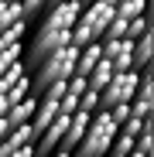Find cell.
I'll use <instances>...</instances> for the list:
<instances>
[{"label":"cell","mask_w":154,"mask_h":157,"mask_svg":"<svg viewBox=\"0 0 154 157\" xmlns=\"http://www.w3.org/2000/svg\"><path fill=\"white\" fill-rule=\"evenodd\" d=\"M82 4L79 0H58L55 7H51L41 21H38V31L31 38V65H38L41 58H48L51 51L58 48H69V34H72V24L79 17Z\"/></svg>","instance_id":"1"},{"label":"cell","mask_w":154,"mask_h":157,"mask_svg":"<svg viewBox=\"0 0 154 157\" xmlns=\"http://www.w3.org/2000/svg\"><path fill=\"white\" fill-rule=\"evenodd\" d=\"M113 21V0H96V4L82 7L79 17L72 24V34H69V44L72 48H86V44H99L103 34H106Z\"/></svg>","instance_id":"2"},{"label":"cell","mask_w":154,"mask_h":157,"mask_svg":"<svg viewBox=\"0 0 154 157\" xmlns=\"http://www.w3.org/2000/svg\"><path fill=\"white\" fill-rule=\"evenodd\" d=\"M75 55H79V48H58V51H51L48 58L38 62V75L31 78V96L45 92L48 86H55V82H69V78L75 75Z\"/></svg>","instance_id":"3"},{"label":"cell","mask_w":154,"mask_h":157,"mask_svg":"<svg viewBox=\"0 0 154 157\" xmlns=\"http://www.w3.org/2000/svg\"><path fill=\"white\" fill-rule=\"evenodd\" d=\"M116 137V123L110 120L106 109H96L93 120H89V130L86 137L79 140V147L72 150V157H106L110 154V144Z\"/></svg>","instance_id":"4"},{"label":"cell","mask_w":154,"mask_h":157,"mask_svg":"<svg viewBox=\"0 0 154 157\" xmlns=\"http://www.w3.org/2000/svg\"><path fill=\"white\" fill-rule=\"evenodd\" d=\"M134 92H137V72H116V75L110 78V86L99 92V109L130 106Z\"/></svg>","instance_id":"5"},{"label":"cell","mask_w":154,"mask_h":157,"mask_svg":"<svg viewBox=\"0 0 154 157\" xmlns=\"http://www.w3.org/2000/svg\"><path fill=\"white\" fill-rule=\"evenodd\" d=\"M130 41L120 38V41H99V51H103V58H106L113 65V72H134L130 68Z\"/></svg>","instance_id":"6"},{"label":"cell","mask_w":154,"mask_h":157,"mask_svg":"<svg viewBox=\"0 0 154 157\" xmlns=\"http://www.w3.org/2000/svg\"><path fill=\"white\" fill-rule=\"evenodd\" d=\"M34 109H38V96H28L24 102H17V106H10L7 109V126L14 130V126H28L31 123V116H34Z\"/></svg>","instance_id":"7"},{"label":"cell","mask_w":154,"mask_h":157,"mask_svg":"<svg viewBox=\"0 0 154 157\" xmlns=\"http://www.w3.org/2000/svg\"><path fill=\"white\" fill-rule=\"evenodd\" d=\"M99 58H103V51H99V44H86V48H79V55H75V75H89L96 65H99Z\"/></svg>","instance_id":"8"},{"label":"cell","mask_w":154,"mask_h":157,"mask_svg":"<svg viewBox=\"0 0 154 157\" xmlns=\"http://www.w3.org/2000/svg\"><path fill=\"white\" fill-rule=\"evenodd\" d=\"M113 75H116V72H113V65H110L106 58H99V65L86 75V86H89L93 92H103V89L110 86V78H113Z\"/></svg>","instance_id":"9"},{"label":"cell","mask_w":154,"mask_h":157,"mask_svg":"<svg viewBox=\"0 0 154 157\" xmlns=\"http://www.w3.org/2000/svg\"><path fill=\"white\" fill-rule=\"evenodd\" d=\"M151 7H147V0H116L113 4V17L120 21H134V17H144Z\"/></svg>","instance_id":"10"},{"label":"cell","mask_w":154,"mask_h":157,"mask_svg":"<svg viewBox=\"0 0 154 157\" xmlns=\"http://www.w3.org/2000/svg\"><path fill=\"white\" fill-rule=\"evenodd\" d=\"M31 96V75H24V78H17V82L4 92V99H7V106H17V102H24Z\"/></svg>","instance_id":"11"},{"label":"cell","mask_w":154,"mask_h":157,"mask_svg":"<svg viewBox=\"0 0 154 157\" xmlns=\"http://www.w3.org/2000/svg\"><path fill=\"white\" fill-rule=\"evenodd\" d=\"M24 75H28V62L21 58V62H14V65H10L4 75H0V96H4V92H7V89L17 82V78H24Z\"/></svg>","instance_id":"12"},{"label":"cell","mask_w":154,"mask_h":157,"mask_svg":"<svg viewBox=\"0 0 154 157\" xmlns=\"http://www.w3.org/2000/svg\"><path fill=\"white\" fill-rule=\"evenodd\" d=\"M144 34H151V10L144 14V17H134V21H127V41H137V38H144Z\"/></svg>","instance_id":"13"},{"label":"cell","mask_w":154,"mask_h":157,"mask_svg":"<svg viewBox=\"0 0 154 157\" xmlns=\"http://www.w3.org/2000/svg\"><path fill=\"white\" fill-rule=\"evenodd\" d=\"M151 147H154V123L147 120V123H144V130L137 133V140H134V150H137V154H147V157H151Z\"/></svg>","instance_id":"14"},{"label":"cell","mask_w":154,"mask_h":157,"mask_svg":"<svg viewBox=\"0 0 154 157\" xmlns=\"http://www.w3.org/2000/svg\"><path fill=\"white\" fill-rule=\"evenodd\" d=\"M154 109V99H130V116L134 120H151Z\"/></svg>","instance_id":"15"},{"label":"cell","mask_w":154,"mask_h":157,"mask_svg":"<svg viewBox=\"0 0 154 157\" xmlns=\"http://www.w3.org/2000/svg\"><path fill=\"white\" fill-rule=\"evenodd\" d=\"M144 123H147V120H134V116H130V120H127V123L116 130V133H120V137H127V140H137V133L144 130Z\"/></svg>","instance_id":"16"},{"label":"cell","mask_w":154,"mask_h":157,"mask_svg":"<svg viewBox=\"0 0 154 157\" xmlns=\"http://www.w3.org/2000/svg\"><path fill=\"white\" fill-rule=\"evenodd\" d=\"M130 150H134V140H127V137H120V133L113 137V144H110V154H113V157H127Z\"/></svg>","instance_id":"17"},{"label":"cell","mask_w":154,"mask_h":157,"mask_svg":"<svg viewBox=\"0 0 154 157\" xmlns=\"http://www.w3.org/2000/svg\"><path fill=\"white\" fill-rule=\"evenodd\" d=\"M86 89H89V86H86V78H82V75H72L69 82H65V96H75V99H79Z\"/></svg>","instance_id":"18"},{"label":"cell","mask_w":154,"mask_h":157,"mask_svg":"<svg viewBox=\"0 0 154 157\" xmlns=\"http://www.w3.org/2000/svg\"><path fill=\"white\" fill-rule=\"evenodd\" d=\"M7 109H10V106H7V99H4V96H0V120H4V116H7Z\"/></svg>","instance_id":"19"},{"label":"cell","mask_w":154,"mask_h":157,"mask_svg":"<svg viewBox=\"0 0 154 157\" xmlns=\"http://www.w3.org/2000/svg\"><path fill=\"white\" fill-rule=\"evenodd\" d=\"M14 157H34V150L28 147V150H21V154H14Z\"/></svg>","instance_id":"20"},{"label":"cell","mask_w":154,"mask_h":157,"mask_svg":"<svg viewBox=\"0 0 154 157\" xmlns=\"http://www.w3.org/2000/svg\"><path fill=\"white\" fill-rule=\"evenodd\" d=\"M48 157H72V154H65V150H55V154H48Z\"/></svg>","instance_id":"21"},{"label":"cell","mask_w":154,"mask_h":157,"mask_svg":"<svg viewBox=\"0 0 154 157\" xmlns=\"http://www.w3.org/2000/svg\"><path fill=\"white\" fill-rule=\"evenodd\" d=\"M127 157H147V154H137V150H130V154H127Z\"/></svg>","instance_id":"22"}]
</instances>
